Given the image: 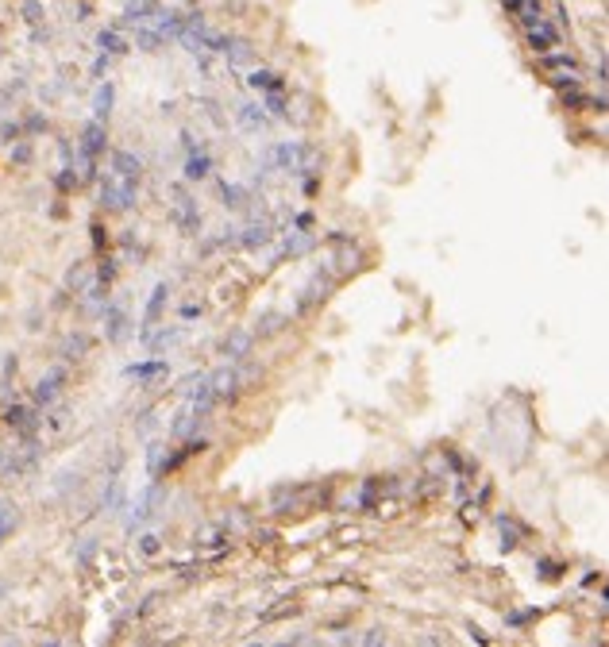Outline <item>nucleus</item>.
<instances>
[{
    "instance_id": "39448f33",
    "label": "nucleus",
    "mask_w": 609,
    "mask_h": 647,
    "mask_svg": "<svg viewBox=\"0 0 609 647\" xmlns=\"http://www.w3.org/2000/svg\"><path fill=\"white\" fill-rule=\"evenodd\" d=\"M247 350H251V332H232L224 339V355H228V359H243Z\"/></svg>"
},
{
    "instance_id": "9b49d317",
    "label": "nucleus",
    "mask_w": 609,
    "mask_h": 647,
    "mask_svg": "<svg viewBox=\"0 0 609 647\" xmlns=\"http://www.w3.org/2000/svg\"><path fill=\"white\" fill-rule=\"evenodd\" d=\"M224 205H243V189H235V185L228 189L224 185Z\"/></svg>"
},
{
    "instance_id": "0eeeda50",
    "label": "nucleus",
    "mask_w": 609,
    "mask_h": 647,
    "mask_svg": "<svg viewBox=\"0 0 609 647\" xmlns=\"http://www.w3.org/2000/svg\"><path fill=\"white\" fill-rule=\"evenodd\" d=\"M266 239H270V227L266 224H251L247 235H243V247H262Z\"/></svg>"
},
{
    "instance_id": "423d86ee",
    "label": "nucleus",
    "mask_w": 609,
    "mask_h": 647,
    "mask_svg": "<svg viewBox=\"0 0 609 647\" xmlns=\"http://www.w3.org/2000/svg\"><path fill=\"white\" fill-rule=\"evenodd\" d=\"M112 162H116V174H124V178H135V181H139V170H143V162H139V158H131V154L116 151V154H112Z\"/></svg>"
},
{
    "instance_id": "f257e3e1",
    "label": "nucleus",
    "mask_w": 609,
    "mask_h": 647,
    "mask_svg": "<svg viewBox=\"0 0 609 647\" xmlns=\"http://www.w3.org/2000/svg\"><path fill=\"white\" fill-rule=\"evenodd\" d=\"M100 200H104L108 208H127L135 200V178H124V174H108L104 189H100Z\"/></svg>"
},
{
    "instance_id": "6e6552de",
    "label": "nucleus",
    "mask_w": 609,
    "mask_h": 647,
    "mask_svg": "<svg viewBox=\"0 0 609 647\" xmlns=\"http://www.w3.org/2000/svg\"><path fill=\"white\" fill-rule=\"evenodd\" d=\"M208 166L212 162L201 154V158H189V166H185V178H193V181H201V178H208Z\"/></svg>"
},
{
    "instance_id": "20e7f679",
    "label": "nucleus",
    "mask_w": 609,
    "mask_h": 647,
    "mask_svg": "<svg viewBox=\"0 0 609 647\" xmlns=\"http://www.w3.org/2000/svg\"><path fill=\"white\" fill-rule=\"evenodd\" d=\"M166 293H170L166 285H154L151 301H147V312H143V332H151V328H154V320H158L162 305H166Z\"/></svg>"
},
{
    "instance_id": "1a4fd4ad",
    "label": "nucleus",
    "mask_w": 609,
    "mask_h": 647,
    "mask_svg": "<svg viewBox=\"0 0 609 647\" xmlns=\"http://www.w3.org/2000/svg\"><path fill=\"white\" fill-rule=\"evenodd\" d=\"M162 370H166V362H143V366H131L127 374H131V377H143V382H147V377L162 374Z\"/></svg>"
},
{
    "instance_id": "f03ea898",
    "label": "nucleus",
    "mask_w": 609,
    "mask_h": 647,
    "mask_svg": "<svg viewBox=\"0 0 609 647\" xmlns=\"http://www.w3.org/2000/svg\"><path fill=\"white\" fill-rule=\"evenodd\" d=\"M201 386L208 389V397H212V401H224V397L239 386V374H235V370H228V366H220L216 374L201 377Z\"/></svg>"
},
{
    "instance_id": "7ed1b4c3",
    "label": "nucleus",
    "mask_w": 609,
    "mask_h": 647,
    "mask_svg": "<svg viewBox=\"0 0 609 647\" xmlns=\"http://www.w3.org/2000/svg\"><path fill=\"white\" fill-rule=\"evenodd\" d=\"M174 220H178L181 227H197L201 224V216H197V205H193V200L185 197V193H174Z\"/></svg>"
},
{
    "instance_id": "9d476101",
    "label": "nucleus",
    "mask_w": 609,
    "mask_h": 647,
    "mask_svg": "<svg viewBox=\"0 0 609 647\" xmlns=\"http://www.w3.org/2000/svg\"><path fill=\"white\" fill-rule=\"evenodd\" d=\"M278 328H282V316L274 312V316H262V328H259V332H278Z\"/></svg>"
}]
</instances>
